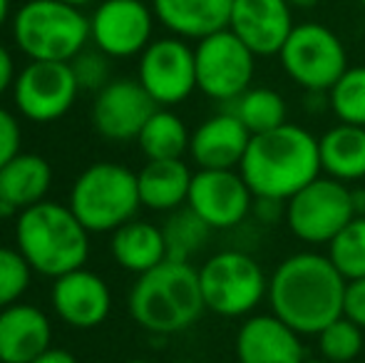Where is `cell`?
I'll return each instance as SVG.
<instances>
[{
    "instance_id": "cell-33",
    "label": "cell",
    "mask_w": 365,
    "mask_h": 363,
    "mask_svg": "<svg viewBox=\"0 0 365 363\" xmlns=\"http://www.w3.org/2000/svg\"><path fill=\"white\" fill-rule=\"evenodd\" d=\"M70 65H73L80 90L100 92L110 83V65H107V55L102 50H82L75 60H70Z\"/></svg>"
},
{
    "instance_id": "cell-19",
    "label": "cell",
    "mask_w": 365,
    "mask_h": 363,
    "mask_svg": "<svg viewBox=\"0 0 365 363\" xmlns=\"http://www.w3.org/2000/svg\"><path fill=\"white\" fill-rule=\"evenodd\" d=\"M251 137L254 135L229 107L199 122L192 132L189 155L199 170H239Z\"/></svg>"
},
{
    "instance_id": "cell-41",
    "label": "cell",
    "mask_w": 365,
    "mask_h": 363,
    "mask_svg": "<svg viewBox=\"0 0 365 363\" xmlns=\"http://www.w3.org/2000/svg\"><path fill=\"white\" fill-rule=\"evenodd\" d=\"M63 3H70V5H75V8H82V5L95 3V0H63Z\"/></svg>"
},
{
    "instance_id": "cell-44",
    "label": "cell",
    "mask_w": 365,
    "mask_h": 363,
    "mask_svg": "<svg viewBox=\"0 0 365 363\" xmlns=\"http://www.w3.org/2000/svg\"><path fill=\"white\" fill-rule=\"evenodd\" d=\"M125 363H152V361H147V359H130V361H125Z\"/></svg>"
},
{
    "instance_id": "cell-26",
    "label": "cell",
    "mask_w": 365,
    "mask_h": 363,
    "mask_svg": "<svg viewBox=\"0 0 365 363\" xmlns=\"http://www.w3.org/2000/svg\"><path fill=\"white\" fill-rule=\"evenodd\" d=\"M137 142L147 160H182L189 152L192 132L187 130L177 112L157 107L147 125L142 127Z\"/></svg>"
},
{
    "instance_id": "cell-12",
    "label": "cell",
    "mask_w": 365,
    "mask_h": 363,
    "mask_svg": "<svg viewBox=\"0 0 365 363\" xmlns=\"http://www.w3.org/2000/svg\"><path fill=\"white\" fill-rule=\"evenodd\" d=\"M142 88L149 92L159 107H172L189 100L197 90V60L194 48L184 38H159L145 48L140 55Z\"/></svg>"
},
{
    "instance_id": "cell-5",
    "label": "cell",
    "mask_w": 365,
    "mask_h": 363,
    "mask_svg": "<svg viewBox=\"0 0 365 363\" xmlns=\"http://www.w3.org/2000/svg\"><path fill=\"white\" fill-rule=\"evenodd\" d=\"M68 204L90 234H112L142 207L137 175L117 162H95L80 172Z\"/></svg>"
},
{
    "instance_id": "cell-28",
    "label": "cell",
    "mask_w": 365,
    "mask_h": 363,
    "mask_svg": "<svg viewBox=\"0 0 365 363\" xmlns=\"http://www.w3.org/2000/svg\"><path fill=\"white\" fill-rule=\"evenodd\" d=\"M231 110L236 112L246 130L251 135H264L276 127L289 122V105L284 95L274 88H254L251 85L236 102H231Z\"/></svg>"
},
{
    "instance_id": "cell-22",
    "label": "cell",
    "mask_w": 365,
    "mask_h": 363,
    "mask_svg": "<svg viewBox=\"0 0 365 363\" xmlns=\"http://www.w3.org/2000/svg\"><path fill=\"white\" fill-rule=\"evenodd\" d=\"M53 187V167L45 157L20 152L0 170V197L8 214L43 202Z\"/></svg>"
},
{
    "instance_id": "cell-36",
    "label": "cell",
    "mask_w": 365,
    "mask_h": 363,
    "mask_svg": "<svg viewBox=\"0 0 365 363\" xmlns=\"http://www.w3.org/2000/svg\"><path fill=\"white\" fill-rule=\"evenodd\" d=\"M15 83V63L13 55L8 53V48L0 45V97L5 95V90L13 88Z\"/></svg>"
},
{
    "instance_id": "cell-18",
    "label": "cell",
    "mask_w": 365,
    "mask_h": 363,
    "mask_svg": "<svg viewBox=\"0 0 365 363\" xmlns=\"http://www.w3.org/2000/svg\"><path fill=\"white\" fill-rule=\"evenodd\" d=\"M239 363H303V336L284 319L269 314H251L239 326L234 339Z\"/></svg>"
},
{
    "instance_id": "cell-15",
    "label": "cell",
    "mask_w": 365,
    "mask_h": 363,
    "mask_svg": "<svg viewBox=\"0 0 365 363\" xmlns=\"http://www.w3.org/2000/svg\"><path fill=\"white\" fill-rule=\"evenodd\" d=\"M157 107L140 80H110L92 102V127L110 142H132Z\"/></svg>"
},
{
    "instance_id": "cell-10",
    "label": "cell",
    "mask_w": 365,
    "mask_h": 363,
    "mask_svg": "<svg viewBox=\"0 0 365 363\" xmlns=\"http://www.w3.org/2000/svg\"><path fill=\"white\" fill-rule=\"evenodd\" d=\"M197 90L209 100L231 105L251 88L256 75V55L229 28L202 38L194 48Z\"/></svg>"
},
{
    "instance_id": "cell-35",
    "label": "cell",
    "mask_w": 365,
    "mask_h": 363,
    "mask_svg": "<svg viewBox=\"0 0 365 363\" xmlns=\"http://www.w3.org/2000/svg\"><path fill=\"white\" fill-rule=\"evenodd\" d=\"M343 316L356 321L365 331V276L353 279L346 286V299H343Z\"/></svg>"
},
{
    "instance_id": "cell-6",
    "label": "cell",
    "mask_w": 365,
    "mask_h": 363,
    "mask_svg": "<svg viewBox=\"0 0 365 363\" xmlns=\"http://www.w3.org/2000/svg\"><path fill=\"white\" fill-rule=\"evenodd\" d=\"M13 35L30 60L70 63L90 40V18L63 0H28L15 13Z\"/></svg>"
},
{
    "instance_id": "cell-4",
    "label": "cell",
    "mask_w": 365,
    "mask_h": 363,
    "mask_svg": "<svg viewBox=\"0 0 365 363\" xmlns=\"http://www.w3.org/2000/svg\"><path fill=\"white\" fill-rule=\"evenodd\" d=\"M15 247L35 274L58 279L85 267L90 257V232L82 227L70 204L43 199L18 212Z\"/></svg>"
},
{
    "instance_id": "cell-16",
    "label": "cell",
    "mask_w": 365,
    "mask_h": 363,
    "mask_svg": "<svg viewBox=\"0 0 365 363\" xmlns=\"http://www.w3.org/2000/svg\"><path fill=\"white\" fill-rule=\"evenodd\" d=\"M293 28L289 0H234L231 5L229 30L256 58L279 55Z\"/></svg>"
},
{
    "instance_id": "cell-21",
    "label": "cell",
    "mask_w": 365,
    "mask_h": 363,
    "mask_svg": "<svg viewBox=\"0 0 365 363\" xmlns=\"http://www.w3.org/2000/svg\"><path fill=\"white\" fill-rule=\"evenodd\" d=\"M234 0H152L154 18L177 38L202 40L229 28Z\"/></svg>"
},
{
    "instance_id": "cell-32",
    "label": "cell",
    "mask_w": 365,
    "mask_h": 363,
    "mask_svg": "<svg viewBox=\"0 0 365 363\" xmlns=\"http://www.w3.org/2000/svg\"><path fill=\"white\" fill-rule=\"evenodd\" d=\"M33 279V267L18 252V247H0V309L23 299Z\"/></svg>"
},
{
    "instance_id": "cell-37",
    "label": "cell",
    "mask_w": 365,
    "mask_h": 363,
    "mask_svg": "<svg viewBox=\"0 0 365 363\" xmlns=\"http://www.w3.org/2000/svg\"><path fill=\"white\" fill-rule=\"evenodd\" d=\"M30 363H80L75 359L70 351L65 349H55V346H50L48 351H43V354L38 356V359H33Z\"/></svg>"
},
{
    "instance_id": "cell-1",
    "label": "cell",
    "mask_w": 365,
    "mask_h": 363,
    "mask_svg": "<svg viewBox=\"0 0 365 363\" xmlns=\"http://www.w3.org/2000/svg\"><path fill=\"white\" fill-rule=\"evenodd\" d=\"M346 286V276L333 267L328 254L296 252L271 272L266 301L301 336H318L343 316Z\"/></svg>"
},
{
    "instance_id": "cell-8",
    "label": "cell",
    "mask_w": 365,
    "mask_h": 363,
    "mask_svg": "<svg viewBox=\"0 0 365 363\" xmlns=\"http://www.w3.org/2000/svg\"><path fill=\"white\" fill-rule=\"evenodd\" d=\"M279 60L291 83L306 92H328L351 68L343 40L323 23L296 25L281 48Z\"/></svg>"
},
{
    "instance_id": "cell-27",
    "label": "cell",
    "mask_w": 365,
    "mask_h": 363,
    "mask_svg": "<svg viewBox=\"0 0 365 363\" xmlns=\"http://www.w3.org/2000/svg\"><path fill=\"white\" fill-rule=\"evenodd\" d=\"M162 232H164V244H167V259L192 262L209 244L214 229L194 209L179 207L174 212H169Z\"/></svg>"
},
{
    "instance_id": "cell-42",
    "label": "cell",
    "mask_w": 365,
    "mask_h": 363,
    "mask_svg": "<svg viewBox=\"0 0 365 363\" xmlns=\"http://www.w3.org/2000/svg\"><path fill=\"white\" fill-rule=\"evenodd\" d=\"M303 363H331V361H326V359H321V356H318V359H303Z\"/></svg>"
},
{
    "instance_id": "cell-29",
    "label": "cell",
    "mask_w": 365,
    "mask_h": 363,
    "mask_svg": "<svg viewBox=\"0 0 365 363\" xmlns=\"http://www.w3.org/2000/svg\"><path fill=\"white\" fill-rule=\"evenodd\" d=\"M328 259L346 281L365 276V214H356L328 244Z\"/></svg>"
},
{
    "instance_id": "cell-39",
    "label": "cell",
    "mask_w": 365,
    "mask_h": 363,
    "mask_svg": "<svg viewBox=\"0 0 365 363\" xmlns=\"http://www.w3.org/2000/svg\"><path fill=\"white\" fill-rule=\"evenodd\" d=\"M291 3V8H301V10H311V8H316L321 0H289Z\"/></svg>"
},
{
    "instance_id": "cell-14",
    "label": "cell",
    "mask_w": 365,
    "mask_h": 363,
    "mask_svg": "<svg viewBox=\"0 0 365 363\" xmlns=\"http://www.w3.org/2000/svg\"><path fill=\"white\" fill-rule=\"evenodd\" d=\"M154 10L145 0H102L90 18V40L107 58L142 55L152 43Z\"/></svg>"
},
{
    "instance_id": "cell-23",
    "label": "cell",
    "mask_w": 365,
    "mask_h": 363,
    "mask_svg": "<svg viewBox=\"0 0 365 363\" xmlns=\"http://www.w3.org/2000/svg\"><path fill=\"white\" fill-rule=\"evenodd\" d=\"M194 172L184 160H147L137 172L142 207L152 212H174L184 207L192 189Z\"/></svg>"
},
{
    "instance_id": "cell-31",
    "label": "cell",
    "mask_w": 365,
    "mask_h": 363,
    "mask_svg": "<svg viewBox=\"0 0 365 363\" xmlns=\"http://www.w3.org/2000/svg\"><path fill=\"white\" fill-rule=\"evenodd\" d=\"M316 339L321 359L331 363H353L365 349V331L348 316H338Z\"/></svg>"
},
{
    "instance_id": "cell-40",
    "label": "cell",
    "mask_w": 365,
    "mask_h": 363,
    "mask_svg": "<svg viewBox=\"0 0 365 363\" xmlns=\"http://www.w3.org/2000/svg\"><path fill=\"white\" fill-rule=\"evenodd\" d=\"M8 13H10V0H0V28H3L5 20H8Z\"/></svg>"
},
{
    "instance_id": "cell-13",
    "label": "cell",
    "mask_w": 365,
    "mask_h": 363,
    "mask_svg": "<svg viewBox=\"0 0 365 363\" xmlns=\"http://www.w3.org/2000/svg\"><path fill=\"white\" fill-rule=\"evenodd\" d=\"M254 202V192L239 170H197L187 207L194 209L214 232H226L249 219Z\"/></svg>"
},
{
    "instance_id": "cell-20",
    "label": "cell",
    "mask_w": 365,
    "mask_h": 363,
    "mask_svg": "<svg viewBox=\"0 0 365 363\" xmlns=\"http://www.w3.org/2000/svg\"><path fill=\"white\" fill-rule=\"evenodd\" d=\"M53 346V324L33 304L0 309V363H30Z\"/></svg>"
},
{
    "instance_id": "cell-3",
    "label": "cell",
    "mask_w": 365,
    "mask_h": 363,
    "mask_svg": "<svg viewBox=\"0 0 365 363\" xmlns=\"http://www.w3.org/2000/svg\"><path fill=\"white\" fill-rule=\"evenodd\" d=\"M130 316L149 334L172 336L192 329L207 311L192 262L164 259L159 267L140 274L127 296Z\"/></svg>"
},
{
    "instance_id": "cell-43",
    "label": "cell",
    "mask_w": 365,
    "mask_h": 363,
    "mask_svg": "<svg viewBox=\"0 0 365 363\" xmlns=\"http://www.w3.org/2000/svg\"><path fill=\"white\" fill-rule=\"evenodd\" d=\"M8 214V209H5V204H3V197H0V217H5Z\"/></svg>"
},
{
    "instance_id": "cell-7",
    "label": "cell",
    "mask_w": 365,
    "mask_h": 363,
    "mask_svg": "<svg viewBox=\"0 0 365 363\" xmlns=\"http://www.w3.org/2000/svg\"><path fill=\"white\" fill-rule=\"evenodd\" d=\"M207 311L224 319H246L269 296L264 267L241 249H221L199 267Z\"/></svg>"
},
{
    "instance_id": "cell-2",
    "label": "cell",
    "mask_w": 365,
    "mask_h": 363,
    "mask_svg": "<svg viewBox=\"0 0 365 363\" xmlns=\"http://www.w3.org/2000/svg\"><path fill=\"white\" fill-rule=\"evenodd\" d=\"M239 172L256 199L289 202L293 194L323 175L318 137L293 122L254 135Z\"/></svg>"
},
{
    "instance_id": "cell-9",
    "label": "cell",
    "mask_w": 365,
    "mask_h": 363,
    "mask_svg": "<svg viewBox=\"0 0 365 363\" xmlns=\"http://www.w3.org/2000/svg\"><path fill=\"white\" fill-rule=\"evenodd\" d=\"M356 217L353 192L346 182L328 175L316 177L286 202V227L303 244L323 247Z\"/></svg>"
},
{
    "instance_id": "cell-24",
    "label": "cell",
    "mask_w": 365,
    "mask_h": 363,
    "mask_svg": "<svg viewBox=\"0 0 365 363\" xmlns=\"http://www.w3.org/2000/svg\"><path fill=\"white\" fill-rule=\"evenodd\" d=\"M318 150L323 175L346 184L365 180V127L338 122L318 137Z\"/></svg>"
},
{
    "instance_id": "cell-11",
    "label": "cell",
    "mask_w": 365,
    "mask_h": 363,
    "mask_svg": "<svg viewBox=\"0 0 365 363\" xmlns=\"http://www.w3.org/2000/svg\"><path fill=\"white\" fill-rule=\"evenodd\" d=\"M15 107L30 122H55L75 105L80 85L70 63L30 60L13 83Z\"/></svg>"
},
{
    "instance_id": "cell-25",
    "label": "cell",
    "mask_w": 365,
    "mask_h": 363,
    "mask_svg": "<svg viewBox=\"0 0 365 363\" xmlns=\"http://www.w3.org/2000/svg\"><path fill=\"white\" fill-rule=\"evenodd\" d=\"M110 252L125 272L140 276L167 259L164 232L162 227H154L142 219H132L112 232Z\"/></svg>"
},
{
    "instance_id": "cell-30",
    "label": "cell",
    "mask_w": 365,
    "mask_h": 363,
    "mask_svg": "<svg viewBox=\"0 0 365 363\" xmlns=\"http://www.w3.org/2000/svg\"><path fill=\"white\" fill-rule=\"evenodd\" d=\"M326 95L338 122L365 127V65H351Z\"/></svg>"
},
{
    "instance_id": "cell-17",
    "label": "cell",
    "mask_w": 365,
    "mask_h": 363,
    "mask_svg": "<svg viewBox=\"0 0 365 363\" xmlns=\"http://www.w3.org/2000/svg\"><path fill=\"white\" fill-rule=\"evenodd\" d=\"M50 301L58 319L77 331L97 329L112 311V291L107 281L85 267L58 276Z\"/></svg>"
},
{
    "instance_id": "cell-45",
    "label": "cell",
    "mask_w": 365,
    "mask_h": 363,
    "mask_svg": "<svg viewBox=\"0 0 365 363\" xmlns=\"http://www.w3.org/2000/svg\"><path fill=\"white\" fill-rule=\"evenodd\" d=\"M361 5H363V10H365V0H361Z\"/></svg>"
},
{
    "instance_id": "cell-38",
    "label": "cell",
    "mask_w": 365,
    "mask_h": 363,
    "mask_svg": "<svg viewBox=\"0 0 365 363\" xmlns=\"http://www.w3.org/2000/svg\"><path fill=\"white\" fill-rule=\"evenodd\" d=\"M353 192V209H356V214H365V187H358V189H351Z\"/></svg>"
},
{
    "instance_id": "cell-34",
    "label": "cell",
    "mask_w": 365,
    "mask_h": 363,
    "mask_svg": "<svg viewBox=\"0 0 365 363\" xmlns=\"http://www.w3.org/2000/svg\"><path fill=\"white\" fill-rule=\"evenodd\" d=\"M20 125L15 120L13 112H8L5 107H0V170L8 165L13 157L20 155Z\"/></svg>"
}]
</instances>
